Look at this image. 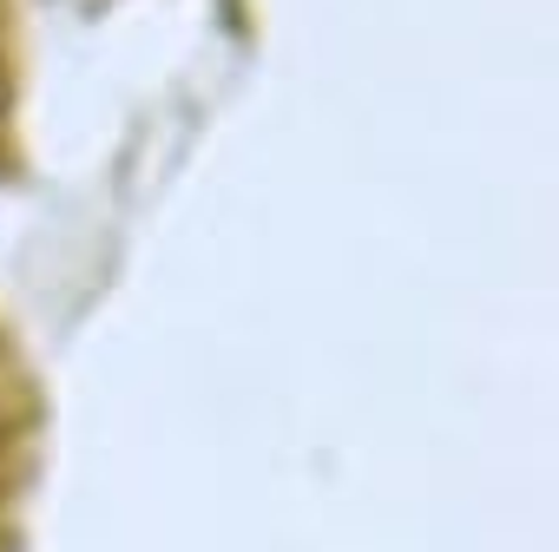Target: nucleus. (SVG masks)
I'll use <instances>...</instances> for the list:
<instances>
[{
	"label": "nucleus",
	"instance_id": "obj_2",
	"mask_svg": "<svg viewBox=\"0 0 559 552\" xmlns=\"http://www.w3.org/2000/svg\"><path fill=\"white\" fill-rule=\"evenodd\" d=\"M14 119H21V99H14V27H8V0H0V171L14 165Z\"/></svg>",
	"mask_w": 559,
	"mask_h": 552
},
{
	"label": "nucleus",
	"instance_id": "obj_1",
	"mask_svg": "<svg viewBox=\"0 0 559 552\" xmlns=\"http://www.w3.org/2000/svg\"><path fill=\"white\" fill-rule=\"evenodd\" d=\"M40 434H47V408H40L34 369H27L14 329L0 323V552L21 539V506L34 493Z\"/></svg>",
	"mask_w": 559,
	"mask_h": 552
}]
</instances>
